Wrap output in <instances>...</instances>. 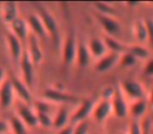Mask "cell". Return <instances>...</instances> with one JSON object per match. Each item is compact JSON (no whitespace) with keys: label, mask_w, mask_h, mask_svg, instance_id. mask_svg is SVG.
<instances>
[{"label":"cell","mask_w":153,"mask_h":134,"mask_svg":"<svg viewBox=\"0 0 153 134\" xmlns=\"http://www.w3.org/2000/svg\"><path fill=\"white\" fill-rule=\"evenodd\" d=\"M33 5L35 7L37 12V15L40 17V19L42 20L43 25L45 27L48 37L51 39L53 43L55 48L59 49L60 48V43H61V36H60V30L58 22L56 20V18L53 17V15L44 7L43 4L39 2H34Z\"/></svg>","instance_id":"obj_1"},{"label":"cell","mask_w":153,"mask_h":134,"mask_svg":"<svg viewBox=\"0 0 153 134\" xmlns=\"http://www.w3.org/2000/svg\"><path fill=\"white\" fill-rule=\"evenodd\" d=\"M43 98L49 103H58L62 106L71 104H80L81 101L79 98L72 96V94L66 93L62 90L56 89V88H47L43 92Z\"/></svg>","instance_id":"obj_2"},{"label":"cell","mask_w":153,"mask_h":134,"mask_svg":"<svg viewBox=\"0 0 153 134\" xmlns=\"http://www.w3.org/2000/svg\"><path fill=\"white\" fill-rule=\"evenodd\" d=\"M76 49H78V42H76V33L74 30H71L68 36L66 37L65 42L63 44V49H62L63 63L66 67H69L76 62Z\"/></svg>","instance_id":"obj_3"},{"label":"cell","mask_w":153,"mask_h":134,"mask_svg":"<svg viewBox=\"0 0 153 134\" xmlns=\"http://www.w3.org/2000/svg\"><path fill=\"white\" fill-rule=\"evenodd\" d=\"M19 65H20V68H21L22 81L32 90L35 82V64L30 60L26 49H24Z\"/></svg>","instance_id":"obj_4"},{"label":"cell","mask_w":153,"mask_h":134,"mask_svg":"<svg viewBox=\"0 0 153 134\" xmlns=\"http://www.w3.org/2000/svg\"><path fill=\"white\" fill-rule=\"evenodd\" d=\"M111 106H112V112L119 118H124L129 113L127 98L120 87H117L114 89L113 96L111 98Z\"/></svg>","instance_id":"obj_5"},{"label":"cell","mask_w":153,"mask_h":134,"mask_svg":"<svg viewBox=\"0 0 153 134\" xmlns=\"http://www.w3.org/2000/svg\"><path fill=\"white\" fill-rule=\"evenodd\" d=\"M121 90L123 91L126 98H130L133 102L144 98L145 89L142 84L134 80H125L121 83Z\"/></svg>","instance_id":"obj_6"},{"label":"cell","mask_w":153,"mask_h":134,"mask_svg":"<svg viewBox=\"0 0 153 134\" xmlns=\"http://www.w3.org/2000/svg\"><path fill=\"white\" fill-rule=\"evenodd\" d=\"M10 81L12 83V86L14 88V91H15V94L19 98V100L21 102L25 103L27 105H33L34 103V100H33V96L32 92H30V89L27 87V86L24 84V82L22 80L18 79L16 76L11 75L10 76Z\"/></svg>","instance_id":"obj_7"},{"label":"cell","mask_w":153,"mask_h":134,"mask_svg":"<svg viewBox=\"0 0 153 134\" xmlns=\"http://www.w3.org/2000/svg\"><path fill=\"white\" fill-rule=\"evenodd\" d=\"M94 15H96V18L100 23V25L102 26L104 32L107 34V36H111L115 38L117 35L121 34L122 26L121 23L117 19H114L113 17H109V16L101 15L97 12Z\"/></svg>","instance_id":"obj_8"},{"label":"cell","mask_w":153,"mask_h":134,"mask_svg":"<svg viewBox=\"0 0 153 134\" xmlns=\"http://www.w3.org/2000/svg\"><path fill=\"white\" fill-rule=\"evenodd\" d=\"M94 105L96 104H94V102L92 100H89V98L82 100L81 103L79 104L78 109L70 116V124L76 125V124L81 123V121H86V118L89 115H91L92 111H94Z\"/></svg>","instance_id":"obj_9"},{"label":"cell","mask_w":153,"mask_h":134,"mask_svg":"<svg viewBox=\"0 0 153 134\" xmlns=\"http://www.w3.org/2000/svg\"><path fill=\"white\" fill-rule=\"evenodd\" d=\"M25 49L27 51L28 56H30V60L35 64V66L41 64L43 57H44V53H43V50L41 48L38 38L33 33H30V36H28L27 42H26L25 45Z\"/></svg>","instance_id":"obj_10"},{"label":"cell","mask_w":153,"mask_h":134,"mask_svg":"<svg viewBox=\"0 0 153 134\" xmlns=\"http://www.w3.org/2000/svg\"><path fill=\"white\" fill-rule=\"evenodd\" d=\"M5 40H7V48H9L10 55L12 57V60L14 61V63L18 65L20 63V60H21L25 47L21 43V41L16 36H14L11 32L5 34Z\"/></svg>","instance_id":"obj_11"},{"label":"cell","mask_w":153,"mask_h":134,"mask_svg":"<svg viewBox=\"0 0 153 134\" xmlns=\"http://www.w3.org/2000/svg\"><path fill=\"white\" fill-rule=\"evenodd\" d=\"M17 115L27 127L33 128L39 125L36 111L30 105L25 104L21 101H19L17 104Z\"/></svg>","instance_id":"obj_12"},{"label":"cell","mask_w":153,"mask_h":134,"mask_svg":"<svg viewBox=\"0 0 153 134\" xmlns=\"http://www.w3.org/2000/svg\"><path fill=\"white\" fill-rule=\"evenodd\" d=\"M15 91L12 86V83L10 79H7L0 85V108L3 110H7L15 101Z\"/></svg>","instance_id":"obj_13"},{"label":"cell","mask_w":153,"mask_h":134,"mask_svg":"<svg viewBox=\"0 0 153 134\" xmlns=\"http://www.w3.org/2000/svg\"><path fill=\"white\" fill-rule=\"evenodd\" d=\"M111 112H112L111 101L107 100V98H103L94 105L91 116L97 123H103L108 118Z\"/></svg>","instance_id":"obj_14"},{"label":"cell","mask_w":153,"mask_h":134,"mask_svg":"<svg viewBox=\"0 0 153 134\" xmlns=\"http://www.w3.org/2000/svg\"><path fill=\"white\" fill-rule=\"evenodd\" d=\"M10 27H11L12 34L17 37V38L21 41L22 44L24 45V47H25L28 36H30V28H28L26 20L19 17L10 25Z\"/></svg>","instance_id":"obj_15"},{"label":"cell","mask_w":153,"mask_h":134,"mask_svg":"<svg viewBox=\"0 0 153 134\" xmlns=\"http://www.w3.org/2000/svg\"><path fill=\"white\" fill-rule=\"evenodd\" d=\"M120 57L121 55L119 53H107L104 57H102L101 59L98 60L94 69L97 73H107L110 69H112L115 65L120 62Z\"/></svg>","instance_id":"obj_16"},{"label":"cell","mask_w":153,"mask_h":134,"mask_svg":"<svg viewBox=\"0 0 153 134\" xmlns=\"http://www.w3.org/2000/svg\"><path fill=\"white\" fill-rule=\"evenodd\" d=\"M26 22H27L28 28L32 30V33L37 37V38L40 39H45L48 37L45 27L43 25L42 20L40 19L38 15L36 14H30L26 18Z\"/></svg>","instance_id":"obj_17"},{"label":"cell","mask_w":153,"mask_h":134,"mask_svg":"<svg viewBox=\"0 0 153 134\" xmlns=\"http://www.w3.org/2000/svg\"><path fill=\"white\" fill-rule=\"evenodd\" d=\"M2 19L4 23L11 25L16 19L19 18V11H18V4L14 1L4 2L2 7Z\"/></svg>","instance_id":"obj_18"},{"label":"cell","mask_w":153,"mask_h":134,"mask_svg":"<svg viewBox=\"0 0 153 134\" xmlns=\"http://www.w3.org/2000/svg\"><path fill=\"white\" fill-rule=\"evenodd\" d=\"M87 47H88V49H89L91 57L96 58V59H98V60L101 59L102 57H104V56L108 53L104 41L101 38L90 39Z\"/></svg>","instance_id":"obj_19"},{"label":"cell","mask_w":153,"mask_h":134,"mask_svg":"<svg viewBox=\"0 0 153 134\" xmlns=\"http://www.w3.org/2000/svg\"><path fill=\"white\" fill-rule=\"evenodd\" d=\"M90 61H91V55H90L87 45L83 44V43H78L76 57V62L78 66L81 68H85L90 64Z\"/></svg>","instance_id":"obj_20"},{"label":"cell","mask_w":153,"mask_h":134,"mask_svg":"<svg viewBox=\"0 0 153 134\" xmlns=\"http://www.w3.org/2000/svg\"><path fill=\"white\" fill-rule=\"evenodd\" d=\"M70 124V116L66 106H61L56 112L53 119V127L60 130Z\"/></svg>","instance_id":"obj_21"},{"label":"cell","mask_w":153,"mask_h":134,"mask_svg":"<svg viewBox=\"0 0 153 134\" xmlns=\"http://www.w3.org/2000/svg\"><path fill=\"white\" fill-rule=\"evenodd\" d=\"M103 41H104L105 45H106V47H107V50H109V53L121 55V53H124L127 50V47L122 42H120L119 40H117L114 37L105 35L104 38H103Z\"/></svg>","instance_id":"obj_22"},{"label":"cell","mask_w":153,"mask_h":134,"mask_svg":"<svg viewBox=\"0 0 153 134\" xmlns=\"http://www.w3.org/2000/svg\"><path fill=\"white\" fill-rule=\"evenodd\" d=\"M147 108H148V103L145 98H142V100L135 101L132 103L131 106L129 107V113L134 118H138L146 113Z\"/></svg>","instance_id":"obj_23"},{"label":"cell","mask_w":153,"mask_h":134,"mask_svg":"<svg viewBox=\"0 0 153 134\" xmlns=\"http://www.w3.org/2000/svg\"><path fill=\"white\" fill-rule=\"evenodd\" d=\"M9 125L12 131L14 132V134H28L27 126L20 119L18 115H11Z\"/></svg>","instance_id":"obj_24"},{"label":"cell","mask_w":153,"mask_h":134,"mask_svg":"<svg viewBox=\"0 0 153 134\" xmlns=\"http://www.w3.org/2000/svg\"><path fill=\"white\" fill-rule=\"evenodd\" d=\"M126 51L131 53L136 60H144L149 58V50L142 45H132L127 47Z\"/></svg>","instance_id":"obj_25"},{"label":"cell","mask_w":153,"mask_h":134,"mask_svg":"<svg viewBox=\"0 0 153 134\" xmlns=\"http://www.w3.org/2000/svg\"><path fill=\"white\" fill-rule=\"evenodd\" d=\"M134 35H135L137 41H140V42L148 41V35H147V28L145 21L137 20L134 23Z\"/></svg>","instance_id":"obj_26"},{"label":"cell","mask_w":153,"mask_h":134,"mask_svg":"<svg viewBox=\"0 0 153 134\" xmlns=\"http://www.w3.org/2000/svg\"><path fill=\"white\" fill-rule=\"evenodd\" d=\"M94 5L97 10V13L101 14V15L109 16V17H113L117 15L115 10L106 2H94Z\"/></svg>","instance_id":"obj_27"},{"label":"cell","mask_w":153,"mask_h":134,"mask_svg":"<svg viewBox=\"0 0 153 134\" xmlns=\"http://www.w3.org/2000/svg\"><path fill=\"white\" fill-rule=\"evenodd\" d=\"M34 106H35V111L36 112H40V113H47V114H51V103L47 102V101H43V100H37L34 101Z\"/></svg>","instance_id":"obj_28"},{"label":"cell","mask_w":153,"mask_h":134,"mask_svg":"<svg viewBox=\"0 0 153 134\" xmlns=\"http://www.w3.org/2000/svg\"><path fill=\"white\" fill-rule=\"evenodd\" d=\"M136 62H137V60L128 51L122 53L121 57H120V65L123 66V67H132V66L135 65Z\"/></svg>","instance_id":"obj_29"},{"label":"cell","mask_w":153,"mask_h":134,"mask_svg":"<svg viewBox=\"0 0 153 134\" xmlns=\"http://www.w3.org/2000/svg\"><path fill=\"white\" fill-rule=\"evenodd\" d=\"M37 113V118H38V124L41 125L44 128H51L53 126V117H51V114H47V113Z\"/></svg>","instance_id":"obj_30"},{"label":"cell","mask_w":153,"mask_h":134,"mask_svg":"<svg viewBox=\"0 0 153 134\" xmlns=\"http://www.w3.org/2000/svg\"><path fill=\"white\" fill-rule=\"evenodd\" d=\"M88 130H89V124L87 121H84L74 125V134H88Z\"/></svg>","instance_id":"obj_31"},{"label":"cell","mask_w":153,"mask_h":134,"mask_svg":"<svg viewBox=\"0 0 153 134\" xmlns=\"http://www.w3.org/2000/svg\"><path fill=\"white\" fill-rule=\"evenodd\" d=\"M145 24H146L147 35H148V42L153 47V19L152 18L146 19L145 20Z\"/></svg>","instance_id":"obj_32"},{"label":"cell","mask_w":153,"mask_h":134,"mask_svg":"<svg viewBox=\"0 0 153 134\" xmlns=\"http://www.w3.org/2000/svg\"><path fill=\"white\" fill-rule=\"evenodd\" d=\"M128 134H142V124H140L137 121H132L130 123L129 132Z\"/></svg>","instance_id":"obj_33"},{"label":"cell","mask_w":153,"mask_h":134,"mask_svg":"<svg viewBox=\"0 0 153 134\" xmlns=\"http://www.w3.org/2000/svg\"><path fill=\"white\" fill-rule=\"evenodd\" d=\"M144 73L147 77H153V58L147 61L144 68Z\"/></svg>","instance_id":"obj_34"},{"label":"cell","mask_w":153,"mask_h":134,"mask_svg":"<svg viewBox=\"0 0 153 134\" xmlns=\"http://www.w3.org/2000/svg\"><path fill=\"white\" fill-rule=\"evenodd\" d=\"M142 134H152V125L149 118H146L142 124Z\"/></svg>","instance_id":"obj_35"},{"label":"cell","mask_w":153,"mask_h":134,"mask_svg":"<svg viewBox=\"0 0 153 134\" xmlns=\"http://www.w3.org/2000/svg\"><path fill=\"white\" fill-rule=\"evenodd\" d=\"M74 125L68 124L67 126H65L64 128L60 129L58 134H74Z\"/></svg>","instance_id":"obj_36"},{"label":"cell","mask_w":153,"mask_h":134,"mask_svg":"<svg viewBox=\"0 0 153 134\" xmlns=\"http://www.w3.org/2000/svg\"><path fill=\"white\" fill-rule=\"evenodd\" d=\"M10 129V125L7 121L0 119V134H5Z\"/></svg>","instance_id":"obj_37"},{"label":"cell","mask_w":153,"mask_h":134,"mask_svg":"<svg viewBox=\"0 0 153 134\" xmlns=\"http://www.w3.org/2000/svg\"><path fill=\"white\" fill-rule=\"evenodd\" d=\"M7 73H5V70L4 68H3L2 66H0V85L3 83V82L7 80Z\"/></svg>","instance_id":"obj_38"},{"label":"cell","mask_w":153,"mask_h":134,"mask_svg":"<svg viewBox=\"0 0 153 134\" xmlns=\"http://www.w3.org/2000/svg\"><path fill=\"white\" fill-rule=\"evenodd\" d=\"M140 4V2H138V1H129V2H127V5H129L131 10L135 9V7H138Z\"/></svg>","instance_id":"obj_39"},{"label":"cell","mask_w":153,"mask_h":134,"mask_svg":"<svg viewBox=\"0 0 153 134\" xmlns=\"http://www.w3.org/2000/svg\"><path fill=\"white\" fill-rule=\"evenodd\" d=\"M149 103H150V105L153 107V87H152V89H151V91H150V96H149Z\"/></svg>","instance_id":"obj_40"},{"label":"cell","mask_w":153,"mask_h":134,"mask_svg":"<svg viewBox=\"0 0 153 134\" xmlns=\"http://www.w3.org/2000/svg\"><path fill=\"white\" fill-rule=\"evenodd\" d=\"M121 134H125V133H121Z\"/></svg>","instance_id":"obj_41"}]
</instances>
